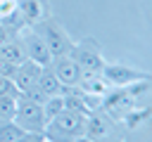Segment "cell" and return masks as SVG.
Masks as SVG:
<instances>
[{
    "mask_svg": "<svg viewBox=\"0 0 152 142\" xmlns=\"http://www.w3.org/2000/svg\"><path fill=\"white\" fill-rule=\"evenodd\" d=\"M31 28L45 40V45L50 47L52 57H59V54H69L71 50V38L66 36V31L55 21V19H38L36 24H31Z\"/></svg>",
    "mask_w": 152,
    "mask_h": 142,
    "instance_id": "cell-3",
    "label": "cell"
},
{
    "mask_svg": "<svg viewBox=\"0 0 152 142\" xmlns=\"http://www.w3.org/2000/svg\"><path fill=\"white\" fill-rule=\"evenodd\" d=\"M0 57H2V59H7L10 64L19 66V64L26 59V52H24L21 38H19V36H14V38H12V40H7L5 45H0Z\"/></svg>",
    "mask_w": 152,
    "mask_h": 142,
    "instance_id": "cell-10",
    "label": "cell"
},
{
    "mask_svg": "<svg viewBox=\"0 0 152 142\" xmlns=\"http://www.w3.org/2000/svg\"><path fill=\"white\" fill-rule=\"evenodd\" d=\"M86 123H88L86 114L74 111V109H62L55 118L45 123L43 135L48 142H74V140L86 137Z\"/></svg>",
    "mask_w": 152,
    "mask_h": 142,
    "instance_id": "cell-1",
    "label": "cell"
},
{
    "mask_svg": "<svg viewBox=\"0 0 152 142\" xmlns=\"http://www.w3.org/2000/svg\"><path fill=\"white\" fill-rule=\"evenodd\" d=\"M52 71L57 73V78H59V83L64 85V88H78V83H81V78H83V71H81V66L76 64V59L71 57V54H59V57H52Z\"/></svg>",
    "mask_w": 152,
    "mask_h": 142,
    "instance_id": "cell-5",
    "label": "cell"
},
{
    "mask_svg": "<svg viewBox=\"0 0 152 142\" xmlns=\"http://www.w3.org/2000/svg\"><path fill=\"white\" fill-rule=\"evenodd\" d=\"M19 7V12H21V17L26 19V24L31 26V24H36L38 19H40V7H38V2L36 0H24L21 5H17Z\"/></svg>",
    "mask_w": 152,
    "mask_h": 142,
    "instance_id": "cell-13",
    "label": "cell"
},
{
    "mask_svg": "<svg viewBox=\"0 0 152 142\" xmlns=\"http://www.w3.org/2000/svg\"><path fill=\"white\" fill-rule=\"evenodd\" d=\"M40 106H43V116H45V121H50V118H55V116L64 109V97H62V95H50Z\"/></svg>",
    "mask_w": 152,
    "mask_h": 142,
    "instance_id": "cell-11",
    "label": "cell"
},
{
    "mask_svg": "<svg viewBox=\"0 0 152 142\" xmlns=\"http://www.w3.org/2000/svg\"><path fill=\"white\" fill-rule=\"evenodd\" d=\"M14 104H17V97H0V118H12Z\"/></svg>",
    "mask_w": 152,
    "mask_h": 142,
    "instance_id": "cell-15",
    "label": "cell"
},
{
    "mask_svg": "<svg viewBox=\"0 0 152 142\" xmlns=\"http://www.w3.org/2000/svg\"><path fill=\"white\" fill-rule=\"evenodd\" d=\"M69 54L76 59V64L81 66V71H83V73H100V71H102V66H104V62H102L100 52L90 45V40L78 43V45H71Z\"/></svg>",
    "mask_w": 152,
    "mask_h": 142,
    "instance_id": "cell-6",
    "label": "cell"
},
{
    "mask_svg": "<svg viewBox=\"0 0 152 142\" xmlns=\"http://www.w3.org/2000/svg\"><path fill=\"white\" fill-rule=\"evenodd\" d=\"M48 142V140H45ZM74 142H93V140H86V137H81V140H74Z\"/></svg>",
    "mask_w": 152,
    "mask_h": 142,
    "instance_id": "cell-20",
    "label": "cell"
},
{
    "mask_svg": "<svg viewBox=\"0 0 152 142\" xmlns=\"http://www.w3.org/2000/svg\"><path fill=\"white\" fill-rule=\"evenodd\" d=\"M19 95H26V97H28L31 102H36V104H43V102L48 99V95H45V92H43V90L38 88V83H36L33 88H28L26 92H19Z\"/></svg>",
    "mask_w": 152,
    "mask_h": 142,
    "instance_id": "cell-16",
    "label": "cell"
},
{
    "mask_svg": "<svg viewBox=\"0 0 152 142\" xmlns=\"http://www.w3.org/2000/svg\"><path fill=\"white\" fill-rule=\"evenodd\" d=\"M102 78L107 80V85H128V83H135V80H147V73H140V71H133L128 66H121V64H112V66H102Z\"/></svg>",
    "mask_w": 152,
    "mask_h": 142,
    "instance_id": "cell-7",
    "label": "cell"
},
{
    "mask_svg": "<svg viewBox=\"0 0 152 142\" xmlns=\"http://www.w3.org/2000/svg\"><path fill=\"white\" fill-rule=\"evenodd\" d=\"M24 130L12 118H0V142H14Z\"/></svg>",
    "mask_w": 152,
    "mask_h": 142,
    "instance_id": "cell-12",
    "label": "cell"
},
{
    "mask_svg": "<svg viewBox=\"0 0 152 142\" xmlns=\"http://www.w3.org/2000/svg\"><path fill=\"white\" fill-rule=\"evenodd\" d=\"M17 9V0H0V19Z\"/></svg>",
    "mask_w": 152,
    "mask_h": 142,
    "instance_id": "cell-18",
    "label": "cell"
},
{
    "mask_svg": "<svg viewBox=\"0 0 152 142\" xmlns=\"http://www.w3.org/2000/svg\"><path fill=\"white\" fill-rule=\"evenodd\" d=\"M38 88L50 97V95H62L64 92V85L59 83V78H57V73L52 71V64H48V66H43L40 69V76H38Z\"/></svg>",
    "mask_w": 152,
    "mask_h": 142,
    "instance_id": "cell-9",
    "label": "cell"
},
{
    "mask_svg": "<svg viewBox=\"0 0 152 142\" xmlns=\"http://www.w3.org/2000/svg\"><path fill=\"white\" fill-rule=\"evenodd\" d=\"M17 95H19V90H17V85L12 83V78L0 76V97H17Z\"/></svg>",
    "mask_w": 152,
    "mask_h": 142,
    "instance_id": "cell-14",
    "label": "cell"
},
{
    "mask_svg": "<svg viewBox=\"0 0 152 142\" xmlns=\"http://www.w3.org/2000/svg\"><path fill=\"white\" fill-rule=\"evenodd\" d=\"M19 38H21V45H24V52H26V59L40 64V66H48L52 62V52L50 47L45 45V40L31 28V26H24L19 31Z\"/></svg>",
    "mask_w": 152,
    "mask_h": 142,
    "instance_id": "cell-4",
    "label": "cell"
},
{
    "mask_svg": "<svg viewBox=\"0 0 152 142\" xmlns=\"http://www.w3.org/2000/svg\"><path fill=\"white\" fill-rule=\"evenodd\" d=\"M14 142H45V135L43 133H21Z\"/></svg>",
    "mask_w": 152,
    "mask_h": 142,
    "instance_id": "cell-17",
    "label": "cell"
},
{
    "mask_svg": "<svg viewBox=\"0 0 152 142\" xmlns=\"http://www.w3.org/2000/svg\"><path fill=\"white\" fill-rule=\"evenodd\" d=\"M40 64L31 62V59H24L17 69H14V76H12V83L17 85L19 92H26L28 88H33L38 83V76H40Z\"/></svg>",
    "mask_w": 152,
    "mask_h": 142,
    "instance_id": "cell-8",
    "label": "cell"
},
{
    "mask_svg": "<svg viewBox=\"0 0 152 142\" xmlns=\"http://www.w3.org/2000/svg\"><path fill=\"white\" fill-rule=\"evenodd\" d=\"M14 69H17L14 64H10L7 59H2V57H0V76H7V78H12V76H14Z\"/></svg>",
    "mask_w": 152,
    "mask_h": 142,
    "instance_id": "cell-19",
    "label": "cell"
},
{
    "mask_svg": "<svg viewBox=\"0 0 152 142\" xmlns=\"http://www.w3.org/2000/svg\"><path fill=\"white\" fill-rule=\"evenodd\" d=\"M12 121L24 130V133H43L45 130V116H43V106L31 102L26 95H17V104H14V116Z\"/></svg>",
    "mask_w": 152,
    "mask_h": 142,
    "instance_id": "cell-2",
    "label": "cell"
}]
</instances>
